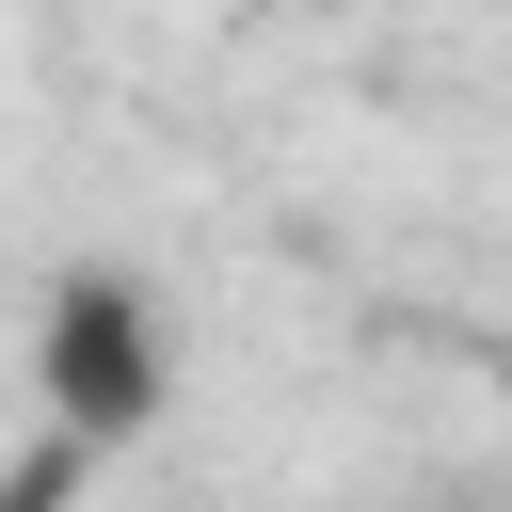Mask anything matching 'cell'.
Here are the masks:
<instances>
[{"instance_id": "6da1fadb", "label": "cell", "mask_w": 512, "mask_h": 512, "mask_svg": "<svg viewBox=\"0 0 512 512\" xmlns=\"http://www.w3.org/2000/svg\"><path fill=\"white\" fill-rule=\"evenodd\" d=\"M32 384H48V432H64V448H128V432H160V400H176V320H160V288L112 272V256L48 272Z\"/></svg>"}, {"instance_id": "7a4b0ae2", "label": "cell", "mask_w": 512, "mask_h": 512, "mask_svg": "<svg viewBox=\"0 0 512 512\" xmlns=\"http://www.w3.org/2000/svg\"><path fill=\"white\" fill-rule=\"evenodd\" d=\"M0 512H80V448H32V464L0 480Z\"/></svg>"}]
</instances>
